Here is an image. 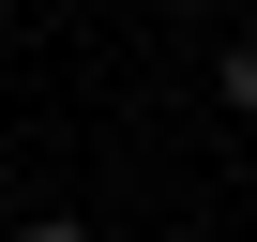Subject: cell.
Returning a JSON list of instances; mask_svg holds the SVG:
<instances>
[{
    "mask_svg": "<svg viewBox=\"0 0 257 242\" xmlns=\"http://www.w3.org/2000/svg\"><path fill=\"white\" fill-rule=\"evenodd\" d=\"M212 91H227V121H257V46H227V76H212Z\"/></svg>",
    "mask_w": 257,
    "mask_h": 242,
    "instance_id": "1",
    "label": "cell"
},
{
    "mask_svg": "<svg viewBox=\"0 0 257 242\" xmlns=\"http://www.w3.org/2000/svg\"><path fill=\"white\" fill-rule=\"evenodd\" d=\"M16 242H91V227H76V212H31V227H16Z\"/></svg>",
    "mask_w": 257,
    "mask_h": 242,
    "instance_id": "2",
    "label": "cell"
}]
</instances>
